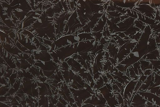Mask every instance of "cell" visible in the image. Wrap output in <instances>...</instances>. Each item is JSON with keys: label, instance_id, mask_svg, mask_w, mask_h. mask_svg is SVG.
Segmentation results:
<instances>
[{"label": "cell", "instance_id": "obj_1", "mask_svg": "<svg viewBox=\"0 0 160 107\" xmlns=\"http://www.w3.org/2000/svg\"><path fill=\"white\" fill-rule=\"evenodd\" d=\"M152 33L149 24H148L143 32L139 41L131 52L120 63V65L125 71L133 64L138 62L145 54L147 49V43Z\"/></svg>", "mask_w": 160, "mask_h": 107}, {"label": "cell", "instance_id": "obj_2", "mask_svg": "<svg viewBox=\"0 0 160 107\" xmlns=\"http://www.w3.org/2000/svg\"><path fill=\"white\" fill-rule=\"evenodd\" d=\"M137 43L138 41L135 40L131 39L123 45L120 48L117 55V58L120 57L117 61V62L119 59L120 60V62L123 60L131 52Z\"/></svg>", "mask_w": 160, "mask_h": 107}, {"label": "cell", "instance_id": "obj_3", "mask_svg": "<svg viewBox=\"0 0 160 107\" xmlns=\"http://www.w3.org/2000/svg\"><path fill=\"white\" fill-rule=\"evenodd\" d=\"M132 10L148 17L154 19L157 10L147 4H139Z\"/></svg>", "mask_w": 160, "mask_h": 107}, {"label": "cell", "instance_id": "obj_4", "mask_svg": "<svg viewBox=\"0 0 160 107\" xmlns=\"http://www.w3.org/2000/svg\"><path fill=\"white\" fill-rule=\"evenodd\" d=\"M140 62L139 61L131 65L128 67L129 78L131 80L135 79L138 80L141 76L144 74L140 66Z\"/></svg>", "mask_w": 160, "mask_h": 107}, {"label": "cell", "instance_id": "obj_5", "mask_svg": "<svg viewBox=\"0 0 160 107\" xmlns=\"http://www.w3.org/2000/svg\"><path fill=\"white\" fill-rule=\"evenodd\" d=\"M129 107H157L147 101L137 92L134 96Z\"/></svg>", "mask_w": 160, "mask_h": 107}, {"label": "cell", "instance_id": "obj_6", "mask_svg": "<svg viewBox=\"0 0 160 107\" xmlns=\"http://www.w3.org/2000/svg\"><path fill=\"white\" fill-rule=\"evenodd\" d=\"M138 80L133 79L126 86L124 91V105L128 104Z\"/></svg>", "mask_w": 160, "mask_h": 107}, {"label": "cell", "instance_id": "obj_7", "mask_svg": "<svg viewBox=\"0 0 160 107\" xmlns=\"http://www.w3.org/2000/svg\"><path fill=\"white\" fill-rule=\"evenodd\" d=\"M137 92L147 101L155 104L157 107H160V97L156 94L148 92L138 91Z\"/></svg>", "mask_w": 160, "mask_h": 107}, {"label": "cell", "instance_id": "obj_8", "mask_svg": "<svg viewBox=\"0 0 160 107\" xmlns=\"http://www.w3.org/2000/svg\"><path fill=\"white\" fill-rule=\"evenodd\" d=\"M158 49L155 39V34L152 33L147 43V49L145 55Z\"/></svg>", "mask_w": 160, "mask_h": 107}, {"label": "cell", "instance_id": "obj_9", "mask_svg": "<svg viewBox=\"0 0 160 107\" xmlns=\"http://www.w3.org/2000/svg\"><path fill=\"white\" fill-rule=\"evenodd\" d=\"M155 72H153L147 78L140 87L138 91L145 92L148 88L151 83L153 82L154 80Z\"/></svg>", "mask_w": 160, "mask_h": 107}, {"label": "cell", "instance_id": "obj_10", "mask_svg": "<svg viewBox=\"0 0 160 107\" xmlns=\"http://www.w3.org/2000/svg\"><path fill=\"white\" fill-rule=\"evenodd\" d=\"M141 59L147 60H160L159 49L158 48L144 55Z\"/></svg>", "mask_w": 160, "mask_h": 107}, {"label": "cell", "instance_id": "obj_11", "mask_svg": "<svg viewBox=\"0 0 160 107\" xmlns=\"http://www.w3.org/2000/svg\"><path fill=\"white\" fill-rule=\"evenodd\" d=\"M137 14L138 16V19L146 24L149 25H156L160 22L138 12Z\"/></svg>", "mask_w": 160, "mask_h": 107}, {"label": "cell", "instance_id": "obj_12", "mask_svg": "<svg viewBox=\"0 0 160 107\" xmlns=\"http://www.w3.org/2000/svg\"><path fill=\"white\" fill-rule=\"evenodd\" d=\"M139 61L140 62V67L143 72L148 69L152 70V65L150 62L148 60L142 59H140Z\"/></svg>", "mask_w": 160, "mask_h": 107}, {"label": "cell", "instance_id": "obj_13", "mask_svg": "<svg viewBox=\"0 0 160 107\" xmlns=\"http://www.w3.org/2000/svg\"><path fill=\"white\" fill-rule=\"evenodd\" d=\"M140 31H141L140 29L132 24L126 31L123 32L126 35L129 36L130 38V37L133 35L138 32Z\"/></svg>", "mask_w": 160, "mask_h": 107}, {"label": "cell", "instance_id": "obj_14", "mask_svg": "<svg viewBox=\"0 0 160 107\" xmlns=\"http://www.w3.org/2000/svg\"><path fill=\"white\" fill-rule=\"evenodd\" d=\"M158 86H160V75L158 74L155 72L154 82L151 83L150 86L145 92H148L152 88Z\"/></svg>", "mask_w": 160, "mask_h": 107}, {"label": "cell", "instance_id": "obj_15", "mask_svg": "<svg viewBox=\"0 0 160 107\" xmlns=\"http://www.w3.org/2000/svg\"><path fill=\"white\" fill-rule=\"evenodd\" d=\"M132 24L140 29L142 31H144L146 26L148 24L143 22L138 19H136Z\"/></svg>", "mask_w": 160, "mask_h": 107}, {"label": "cell", "instance_id": "obj_16", "mask_svg": "<svg viewBox=\"0 0 160 107\" xmlns=\"http://www.w3.org/2000/svg\"><path fill=\"white\" fill-rule=\"evenodd\" d=\"M151 62L152 65V70L155 72L160 71V60H148Z\"/></svg>", "mask_w": 160, "mask_h": 107}, {"label": "cell", "instance_id": "obj_17", "mask_svg": "<svg viewBox=\"0 0 160 107\" xmlns=\"http://www.w3.org/2000/svg\"><path fill=\"white\" fill-rule=\"evenodd\" d=\"M125 15L135 19H138V18L137 12L132 9H128Z\"/></svg>", "mask_w": 160, "mask_h": 107}, {"label": "cell", "instance_id": "obj_18", "mask_svg": "<svg viewBox=\"0 0 160 107\" xmlns=\"http://www.w3.org/2000/svg\"><path fill=\"white\" fill-rule=\"evenodd\" d=\"M148 92L154 94L160 97V86L153 87Z\"/></svg>", "mask_w": 160, "mask_h": 107}, {"label": "cell", "instance_id": "obj_19", "mask_svg": "<svg viewBox=\"0 0 160 107\" xmlns=\"http://www.w3.org/2000/svg\"><path fill=\"white\" fill-rule=\"evenodd\" d=\"M152 33L155 32H160V22L156 25H149Z\"/></svg>", "mask_w": 160, "mask_h": 107}, {"label": "cell", "instance_id": "obj_20", "mask_svg": "<svg viewBox=\"0 0 160 107\" xmlns=\"http://www.w3.org/2000/svg\"><path fill=\"white\" fill-rule=\"evenodd\" d=\"M150 5L157 10L160 7V0H151Z\"/></svg>", "mask_w": 160, "mask_h": 107}, {"label": "cell", "instance_id": "obj_21", "mask_svg": "<svg viewBox=\"0 0 160 107\" xmlns=\"http://www.w3.org/2000/svg\"><path fill=\"white\" fill-rule=\"evenodd\" d=\"M143 32V31H142V30L139 31L130 37V38L131 39L137 41L138 42Z\"/></svg>", "mask_w": 160, "mask_h": 107}, {"label": "cell", "instance_id": "obj_22", "mask_svg": "<svg viewBox=\"0 0 160 107\" xmlns=\"http://www.w3.org/2000/svg\"><path fill=\"white\" fill-rule=\"evenodd\" d=\"M155 34V39L158 48L160 47V33L159 32H155L153 33Z\"/></svg>", "mask_w": 160, "mask_h": 107}, {"label": "cell", "instance_id": "obj_23", "mask_svg": "<svg viewBox=\"0 0 160 107\" xmlns=\"http://www.w3.org/2000/svg\"><path fill=\"white\" fill-rule=\"evenodd\" d=\"M153 72L152 70L148 69L146 70L143 72L144 75L148 76L151 74Z\"/></svg>", "mask_w": 160, "mask_h": 107}, {"label": "cell", "instance_id": "obj_24", "mask_svg": "<svg viewBox=\"0 0 160 107\" xmlns=\"http://www.w3.org/2000/svg\"><path fill=\"white\" fill-rule=\"evenodd\" d=\"M151 3V0H141L139 4H147L150 5Z\"/></svg>", "mask_w": 160, "mask_h": 107}, {"label": "cell", "instance_id": "obj_25", "mask_svg": "<svg viewBox=\"0 0 160 107\" xmlns=\"http://www.w3.org/2000/svg\"><path fill=\"white\" fill-rule=\"evenodd\" d=\"M154 19L160 22V16L159 15V12L158 9L157 10L155 18Z\"/></svg>", "mask_w": 160, "mask_h": 107}, {"label": "cell", "instance_id": "obj_26", "mask_svg": "<svg viewBox=\"0 0 160 107\" xmlns=\"http://www.w3.org/2000/svg\"><path fill=\"white\" fill-rule=\"evenodd\" d=\"M159 12V15L160 16V7L159 8V9H158Z\"/></svg>", "mask_w": 160, "mask_h": 107}, {"label": "cell", "instance_id": "obj_27", "mask_svg": "<svg viewBox=\"0 0 160 107\" xmlns=\"http://www.w3.org/2000/svg\"><path fill=\"white\" fill-rule=\"evenodd\" d=\"M159 54H160V48L159 49Z\"/></svg>", "mask_w": 160, "mask_h": 107}, {"label": "cell", "instance_id": "obj_28", "mask_svg": "<svg viewBox=\"0 0 160 107\" xmlns=\"http://www.w3.org/2000/svg\"><path fill=\"white\" fill-rule=\"evenodd\" d=\"M159 33H160V32H159Z\"/></svg>", "mask_w": 160, "mask_h": 107}, {"label": "cell", "instance_id": "obj_29", "mask_svg": "<svg viewBox=\"0 0 160 107\" xmlns=\"http://www.w3.org/2000/svg\"></svg>", "mask_w": 160, "mask_h": 107}]
</instances>
